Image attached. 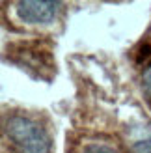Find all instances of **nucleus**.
Listing matches in <instances>:
<instances>
[{
    "instance_id": "nucleus-1",
    "label": "nucleus",
    "mask_w": 151,
    "mask_h": 153,
    "mask_svg": "<svg viewBox=\"0 0 151 153\" xmlns=\"http://www.w3.org/2000/svg\"><path fill=\"white\" fill-rule=\"evenodd\" d=\"M6 133L17 153H52V144L45 129L28 118H11Z\"/></svg>"
},
{
    "instance_id": "nucleus-2",
    "label": "nucleus",
    "mask_w": 151,
    "mask_h": 153,
    "mask_svg": "<svg viewBox=\"0 0 151 153\" xmlns=\"http://www.w3.org/2000/svg\"><path fill=\"white\" fill-rule=\"evenodd\" d=\"M60 2L54 0H22L15 2L17 17L30 25H45L56 17Z\"/></svg>"
},
{
    "instance_id": "nucleus-3",
    "label": "nucleus",
    "mask_w": 151,
    "mask_h": 153,
    "mask_svg": "<svg viewBox=\"0 0 151 153\" xmlns=\"http://www.w3.org/2000/svg\"><path fill=\"white\" fill-rule=\"evenodd\" d=\"M131 153H151V138L149 140H140L132 146Z\"/></svg>"
},
{
    "instance_id": "nucleus-4",
    "label": "nucleus",
    "mask_w": 151,
    "mask_h": 153,
    "mask_svg": "<svg viewBox=\"0 0 151 153\" xmlns=\"http://www.w3.org/2000/svg\"><path fill=\"white\" fill-rule=\"evenodd\" d=\"M142 82H144L146 91L151 95V60H149V64L146 65V69H144V75H142Z\"/></svg>"
},
{
    "instance_id": "nucleus-5",
    "label": "nucleus",
    "mask_w": 151,
    "mask_h": 153,
    "mask_svg": "<svg viewBox=\"0 0 151 153\" xmlns=\"http://www.w3.org/2000/svg\"><path fill=\"white\" fill-rule=\"evenodd\" d=\"M84 153H114V151L108 149V148H103V146H92L90 149H86Z\"/></svg>"
}]
</instances>
